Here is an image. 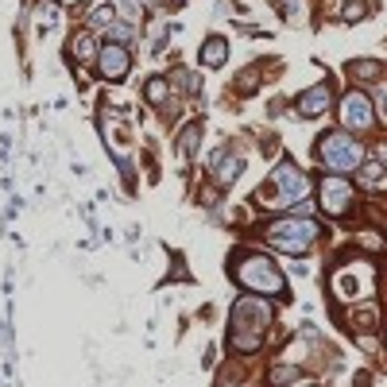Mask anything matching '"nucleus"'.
<instances>
[{
    "mask_svg": "<svg viewBox=\"0 0 387 387\" xmlns=\"http://www.w3.org/2000/svg\"><path fill=\"white\" fill-rule=\"evenodd\" d=\"M271 322H275V310L263 294H244V298L232 302V314H229V345L232 356H255L263 345H267V333Z\"/></svg>",
    "mask_w": 387,
    "mask_h": 387,
    "instance_id": "nucleus-1",
    "label": "nucleus"
},
{
    "mask_svg": "<svg viewBox=\"0 0 387 387\" xmlns=\"http://www.w3.org/2000/svg\"><path fill=\"white\" fill-rule=\"evenodd\" d=\"M229 275L236 286H244L248 294H263V298H286V275L267 252H232Z\"/></svg>",
    "mask_w": 387,
    "mask_h": 387,
    "instance_id": "nucleus-2",
    "label": "nucleus"
},
{
    "mask_svg": "<svg viewBox=\"0 0 387 387\" xmlns=\"http://www.w3.org/2000/svg\"><path fill=\"white\" fill-rule=\"evenodd\" d=\"M322 236H325L322 224L314 217H298V213H283L260 224V240L283 255H310Z\"/></svg>",
    "mask_w": 387,
    "mask_h": 387,
    "instance_id": "nucleus-3",
    "label": "nucleus"
},
{
    "mask_svg": "<svg viewBox=\"0 0 387 387\" xmlns=\"http://www.w3.org/2000/svg\"><path fill=\"white\" fill-rule=\"evenodd\" d=\"M364 139L353 136L345 128H333V132H322L314 139V159L322 163V170H333V175H348L364 163Z\"/></svg>",
    "mask_w": 387,
    "mask_h": 387,
    "instance_id": "nucleus-4",
    "label": "nucleus"
},
{
    "mask_svg": "<svg viewBox=\"0 0 387 387\" xmlns=\"http://www.w3.org/2000/svg\"><path fill=\"white\" fill-rule=\"evenodd\" d=\"M306 194H310L306 170H302L294 159H279V167L271 170L267 182H263L260 198L263 201H275V205H294V201H302Z\"/></svg>",
    "mask_w": 387,
    "mask_h": 387,
    "instance_id": "nucleus-5",
    "label": "nucleus"
},
{
    "mask_svg": "<svg viewBox=\"0 0 387 387\" xmlns=\"http://www.w3.org/2000/svg\"><path fill=\"white\" fill-rule=\"evenodd\" d=\"M314 205L322 209V213H329V217H348L356 209V186L348 182L345 175L325 170V175L317 178V186H314Z\"/></svg>",
    "mask_w": 387,
    "mask_h": 387,
    "instance_id": "nucleus-6",
    "label": "nucleus"
},
{
    "mask_svg": "<svg viewBox=\"0 0 387 387\" xmlns=\"http://www.w3.org/2000/svg\"><path fill=\"white\" fill-rule=\"evenodd\" d=\"M337 120L345 132H353V136H368V132H376V105H372V97L364 89H348L345 97L337 101Z\"/></svg>",
    "mask_w": 387,
    "mask_h": 387,
    "instance_id": "nucleus-7",
    "label": "nucleus"
},
{
    "mask_svg": "<svg viewBox=\"0 0 387 387\" xmlns=\"http://www.w3.org/2000/svg\"><path fill=\"white\" fill-rule=\"evenodd\" d=\"M333 97H337V85L333 82H314L294 97V116L298 120H322L333 108Z\"/></svg>",
    "mask_w": 387,
    "mask_h": 387,
    "instance_id": "nucleus-8",
    "label": "nucleus"
},
{
    "mask_svg": "<svg viewBox=\"0 0 387 387\" xmlns=\"http://www.w3.org/2000/svg\"><path fill=\"white\" fill-rule=\"evenodd\" d=\"M93 66H97L101 82H124L132 74V51L124 43H105L93 58Z\"/></svg>",
    "mask_w": 387,
    "mask_h": 387,
    "instance_id": "nucleus-9",
    "label": "nucleus"
},
{
    "mask_svg": "<svg viewBox=\"0 0 387 387\" xmlns=\"http://www.w3.org/2000/svg\"><path fill=\"white\" fill-rule=\"evenodd\" d=\"M209 175H213L217 190L232 186L240 175H244V151H236V147H221V151L213 155V163H209Z\"/></svg>",
    "mask_w": 387,
    "mask_h": 387,
    "instance_id": "nucleus-10",
    "label": "nucleus"
},
{
    "mask_svg": "<svg viewBox=\"0 0 387 387\" xmlns=\"http://www.w3.org/2000/svg\"><path fill=\"white\" fill-rule=\"evenodd\" d=\"M201 132H205V124H201V120H190V124H182V128H178V136H175V159H178V167H186V163L198 155Z\"/></svg>",
    "mask_w": 387,
    "mask_h": 387,
    "instance_id": "nucleus-11",
    "label": "nucleus"
},
{
    "mask_svg": "<svg viewBox=\"0 0 387 387\" xmlns=\"http://www.w3.org/2000/svg\"><path fill=\"white\" fill-rule=\"evenodd\" d=\"M97 51H101V43L93 39L89 27L74 31V35H70V43H66V54H70V62H74V66H89V62L97 58Z\"/></svg>",
    "mask_w": 387,
    "mask_h": 387,
    "instance_id": "nucleus-12",
    "label": "nucleus"
},
{
    "mask_svg": "<svg viewBox=\"0 0 387 387\" xmlns=\"http://www.w3.org/2000/svg\"><path fill=\"white\" fill-rule=\"evenodd\" d=\"M345 74L353 85H379L383 82V62L379 58H353L345 66Z\"/></svg>",
    "mask_w": 387,
    "mask_h": 387,
    "instance_id": "nucleus-13",
    "label": "nucleus"
},
{
    "mask_svg": "<svg viewBox=\"0 0 387 387\" xmlns=\"http://www.w3.org/2000/svg\"><path fill=\"white\" fill-rule=\"evenodd\" d=\"M224 58H229V39H224V35H205V39H201V66L221 70Z\"/></svg>",
    "mask_w": 387,
    "mask_h": 387,
    "instance_id": "nucleus-14",
    "label": "nucleus"
},
{
    "mask_svg": "<svg viewBox=\"0 0 387 387\" xmlns=\"http://www.w3.org/2000/svg\"><path fill=\"white\" fill-rule=\"evenodd\" d=\"M356 182H360L364 190H376V186H383V182H387V163L364 155V163L356 167Z\"/></svg>",
    "mask_w": 387,
    "mask_h": 387,
    "instance_id": "nucleus-15",
    "label": "nucleus"
},
{
    "mask_svg": "<svg viewBox=\"0 0 387 387\" xmlns=\"http://www.w3.org/2000/svg\"><path fill=\"white\" fill-rule=\"evenodd\" d=\"M298 379H302V368L291 360L271 364V372H267V387H291V383H298Z\"/></svg>",
    "mask_w": 387,
    "mask_h": 387,
    "instance_id": "nucleus-16",
    "label": "nucleus"
},
{
    "mask_svg": "<svg viewBox=\"0 0 387 387\" xmlns=\"http://www.w3.org/2000/svg\"><path fill=\"white\" fill-rule=\"evenodd\" d=\"M170 93H182V97H194V93H198V74H194V70H186V66H175L170 70Z\"/></svg>",
    "mask_w": 387,
    "mask_h": 387,
    "instance_id": "nucleus-17",
    "label": "nucleus"
},
{
    "mask_svg": "<svg viewBox=\"0 0 387 387\" xmlns=\"http://www.w3.org/2000/svg\"><path fill=\"white\" fill-rule=\"evenodd\" d=\"M144 101L151 108L167 105V101H170V82H167V77H147V82H144Z\"/></svg>",
    "mask_w": 387,
    "mask_h": 387,
    "instance_id": "nucleus-18",
    "label": "nucleus"
},
{
    "mask_svg": "<svg viewBox=\"0 0 387 387\" xmlns=\"http://www.w3.org/2000/svg\"><path fill=\"white\" fill-rule=\"evenodd\" d=\"M260 77H263V66H260V62H255V66L240 70V74L232 77V89H236L240 97H252V93L260 89Z\"/></svg>",
    "mask_w": 387,
    "mask_h": 387,
    "instance_id": "nucleus-19",
    "label": "nucleus"
},
{
    "mask_svg": "<svg viewBox=\"0 0 387 387\" xmlns=\"http://www.w3.org/2000/svg\"><path fill=\"white\" fill-rule=\"evenodd\" d=\"M58 4H54V0H39V8H35V27L39 31H51L54 23H58Z\"/></svg>",
    "mask_w": 387,
    "mask_h": 387,
    "instance_id": "nucleus-20",
    "label": "nucleus"
},
{
    "mask_svg": "<svg viewBox=\"0 0 387 387\" xmlns=\"http://www.w3.org/2000/svg\"><path fill=\"white\" fill-rule=\"evenodd\" d=\"M113 20H116V4H101V8H93V12L85 15V27H89V31H105Z\"/></svg>",
    "mask_w": 387,
    "mask_h": 387,
    "instance_id": "nucleus-21",
    "label": "nucleus"
},
{
    "mask_svg": "<svg viewBox=\"0 0 387 387\" xmlns=\"http://www.w3.org/2000/svg\"><path fill=\"white\" fill-rule=\"evenodd\" d=\"M353 325H356V329H364V333H372L379 325L376 306H372V302H368V306H360V302H356V306H353Z\"/></svg>",
    "mask_w": 387,
    "mask_h": 387,
    "instance_id": "nucleus-22",
    "label": "nucleus"
},
{
    "mask_svg": "<svg viewBox=\"0 0 387 387\" xmlns=\"http://www.w3.org/2000/svg\"><path fill=\"white\" fill-rule=\"evenodd\" d=\"M105 31H108V43H124V46H128L132 35H136V31H132V20H113Z\"/></svg>",
    "mask_w": 387,
    "mask_h": 387,
    "instance_id": "nucleus-23",
    "label": "nucleus"
},
{
    "mask_svg": "<svg viewBox=\"0 0 387 387\" xmlns=\"http://www.w3.org/2000/svg\"><path fill=\"white\" fill-rule=\"evenodd\" d=\"M368 12H372L368 0H348V4L341 8V23H356V20H364Z\"/></svg>",
    "mask_w": 387,
    "mask_h": 387,
    "instance_id": "nucleus-24",
    "label": "nucleus"
},
{
    "mask_svg": "<svg viewBox=\"0 0 387 387\" xmlns=\"http://www.w3.org/2000/svg\"><path fill=\"white\" fill-rule=\"evenodd\" d=\"M372 105H376V120L387 124V85H379V97L372 101Z\"/></svg>",
    "mask_w": 387,
    "mask_h": 387,
    "instance_id": "nucleus-25",
    "label": "nucleus"
},
{
    "mask_svg": "<svg viewBox=\"0 0 387 387\" xmlns=\"http://www.w3.org/2000/svg\"><path fill=\"white\" fill-rule=\"evenodd\" d=\"M383 348H387V325H383Z\"/></svg>",
    "mask_w": 387,
    "mask_h": 387,
    "instance_id": "nucleus-26",
    "label": "nucleus"
},
{
    "mask_svg": "<svg viewBox=\"0 0 387 387\" xmlns=\"http://www.w3.org/2000/svg\"><path fill=\"white\" fill-rule=\"evenodd\" d=\"M170 4H186V0H170Z\"/></svg>",
    "mask_w": 387,
    "mask_h": 387,
    "instance_id": "nucleus-27",
    "label": "nucleus"
},
{
    "mask_svg": "<svg viewBox=\"0 0 387 387\" xmlns=\"http://www.w3.org/2000/svg\"><path fill=\"white\" fill-rule=\"evenodd\" d=\"M66 4H77V0H66Z\"/></svg>",
    "mask_w": 387,
    "mask_h": 387,
    "instance_id": "nucleus-28",
    "label": "nucleus"
}]
</instances>
